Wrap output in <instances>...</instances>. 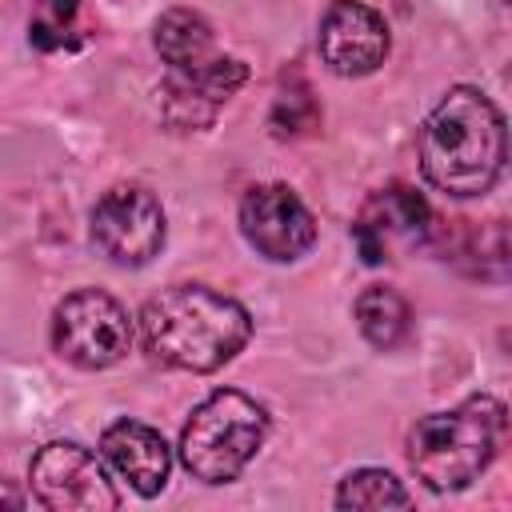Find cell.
I'll return each instance as SVG.
<instances>
[{"instance_id":"cell-10","label":"cell","mask_w":512,"mask_h":512,"mask_svg":"<svg viewBox=\"0 0 512 512\" xmlns=\"http://www.w3.org/2000/svg\"><path fill=\"white\" fill-rule=\"evenodd\" d=\"M248 80V68L232 56H212L200 68L172 72L164 80V120L172 128H208L216 108Z\"/></svg>"},{"instance_id":"cell-15","label":"cell","mask_w":512,"mask_h":512,"mask_svg":"<svg viewBox=\"0 0 512 512\" xmlns=\"http://www.w3.org/2000/svg\"><path fill=\"white\" fill-rule=\"evenodd\" d=\"M336 504L340 508H408L412 496L404 492V484L392 472H384V468H360V472H352V476L340 480Z\"/></svg>"},{"instance_id":"cell-17","label":"cell","mask_w":512,"mask_h":512,"mask_svg":"<svg viewBox=\"0 0 512 512\" xmlns=\"http://www.w3.org/2000/svg\"><path fill=\"white\" fill-rule=\"evenodd\" d=\"M0 504H12V508H20V504H24V496H16L12 488H4V484H0Z\"/></svg>"},{"instance_id":"cell-6","label":"cell","mask_w":512,"mask_h":512,"mask_svg":"<svg viewBox=\"0 0 512 512\" xmlns=\"http://www.w3.org/2000/svg\"><path fill=\"white\" fill-rule=\"evenodd\" d=\"M88 232L100 256L124 268H140L164 248V208L148 188L116 184L96 200Z\"/></svg>"},{"instance_id":"cell-2","label":"cell","mask_w":512,"mask_h":512,"mask_svg":"<svg viewBox=\"0 0 512 512\" xmlns=\"http://www.w3.org/2000/svg\"><path fill=\"white\" fill-rule=\"evenodd\" d=\"M504 152L500 108L468 84L448 88L420 132V172L448 196H484L504 172Z\"/></svg>"},{"instance_id":"cell-14","label":"cell","mask_w":512,"mask_h":512,"mask_svg":"<svg viewBox=\"0 0 512 512\" xmlns=\"http://www.w3.org/2000/svg\"><path fill=\"white\" fill-rule=\"evenodd\" d=\"M356 328L360 336L380 348V352H392L408 340L412 332V312H408V300L388 288V284H372L356 296Z\"/></svg>"},{"instance_id":"cell-16","label":"cell","mask_w":512,"mask_h":512,"mask_svg":"<svg viewBox=\"0 0 512 512\" xmlns=\"http://www.w3.org/2000/svg\"><path fill=\"white\" fill-rule=\"evenodd\" d=\"M76 12L80 0H36L32 20H28V36L36 48H60L68 40V32L76 28Z\"/></svg>"},{"instance_id":"cell-12","label":"cell","mask_w":512,"mask_h":512,"mask_svg":"<svg viewBox=\"0 0 512 512\" xmlns=\"http://www.w3.org/2000/svg\"><path fill=\"white\" fill-rule=\"evenodd\" d=\"M424 224H428V208H424V200L416 192H408V188L380 192L368 204L364 220L356 224V240H360L364 260L368 264L388 260V240L392 236H416Z\"/></svg>"},{"instance_id":"cell-5","label":"cell","mask_w":512,"mask_h":512,"mask_svg":"<svg viewBox=\"0 0 512 512\" xmlns=\"http://www.w3.org/2000/svg\"><path fill=\"white\" fill-rule=\"evenodd\" d=\"M52 348L72 368H112L132 348V320L116 296L100 288H76L52 312Z\"/></svg>"},{"instance_id":"cell-3","label":"cell","mask_w":512,"mask_h":512,"mask_svg":"<svg viewBox=\"0 0 512 512\" xmlns=\"http://www.w3.org/2000/svg\"><path fill=\"white\" fill-rule=\"evenodd\" d=\"M504 436V404L468 396L448 412H428L408 432V464L432 492L468 488L496 456Z\"/></svg>"},{"instance_id":"cell-4","label":"cell","mask_w":512,"mask_h":512,"mask_svg":"<svg viewBox=\"0 0 512 512\" xmlns=\"http://www.w3.org/2000/svg\"><path fill=\"white\" fill-rule=\"evenodd\" d=\"M264 436H268V412L252 396L236 388H220L192 408L180 432V460L196 480L228 484L260 452Z\"/></svg>"},{"instance_id":"cell-11","label":"cell","mask_w":512,"mask_h":512,"mask_svg":"<svg viewBox=\"0 0 512 512\" xmlns=\"http://www.w3.org/2000/svg\"><path fill=\"white\" fill-rule=\"evenodd\" d=\"M100 452L116 468V476L128 480L132 492H140V496L164 492L168 472H172V452L156 428H148L140 420H116L104 428Z\"/></svg>"},{"instance_id":"cell-9","label":"cell","mask_w":512,"mask_h":512,"mask_svg":"<svg viewBox=\"0 0 512 512\" xmlns=\"http://www.w3.org/2000/svg\"><path fill=\"white\" fill-rule=\"evenodd\" d=\"M320 56L336 76H368L388 56V24L360 0H332L320 16Z\"/></svg>"},{"instance_id":"cell-13","label":"cell","mask_w":512,"mask_h":512,"mask_svg":"<svg viewBox=\"0 0 512 512\" xmlns=\"http://www.w3.org/2000/svg\"><path fill=\"white\" fill-rule=\"evenodd\" d=\"M152 44L160 52V60L172 68V72H188V68H200L204 60H212V24L192 12V8H168L160 20H156V32H152Z\"/></svg>"},{"instance_id":"cell-7","label":"cell","mask_w":512,"mask_h":512,"mask_svg":"<svg viewBox=\"0 0 512 512\" xmlns=\"http://www.w3.org/2000/svg\"><path fill=\"white\" fill-rule=\"evenodd\" d=\"M28 484L32 496L52 512H108L120 504L104 464L72 440L44 444L28 464Z\"/></svg>"},{"instance_id":"cell-8","label":"cell","mask_w":512,"mask_h":512,"mask_svg":"<svg viewBox=\"0 0 512 512\" xmlns=\"http://www.w3.org/2000/svg\"><path fill=\"white\" fill-rule=\"evenodd\" d=\"M240 232L264 260L276 264L300 260L316 244V220L288 184L248 188L240 200Z\"/></svg>"},{"instance_id":"cell-1","label":"cell","mask_w":512,"mask_h":512,"mask_svg":"<svg viewBox=\"0 0 512 512\" xmlns=\"http://www.w3.org/2000/svg\"><path fill=\"white\" fill-rule=\"evenodd\" d=\"M248 332L244 304L208 284H172L140 308L148 356L180 372H216L248 344Z\"/></svg>"}]
</instances>
